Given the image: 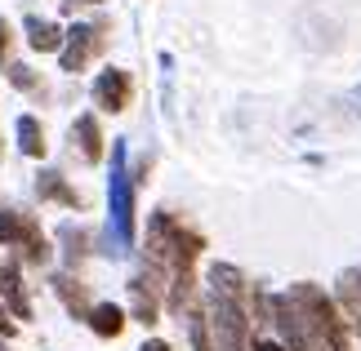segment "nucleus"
Returning a JSON list of instances; mask_svg holds the SVG:
<instances>
[{
  "instance_id": "nucleus-1",
  "label": "nucleus",
  "mask_w": 361,
  "mask_h": 351,
  "mask_svg": "<svg viewBox=\"0 0 361 351\" xmlns=\"http://www.w3.org/2000/svg\"><path fill=\"white\" fill-rule=\"evenodd\" d=\"M210 307H214L219 351H245V307L237 267H210Z\"/></svg>"
},
{
  "instance_id": "nucleus-2",
  "label": "nucleus",
  "mask_w": 361,
  "mask_h": 351,
  "mask_svg": "<svg viewBox=\"0 0 361 351\" xmlns=\"http://www.w3.org/2000/svg\"><path fill=\"white\" fill-rule=\"evenodd\" d=\"M290 302L299 307L303 329L312 333V347H317V351H353L348 329H343V320H339V312H335V302H330L322 289L299 285L295 293H290Z\"/></svg>"
},
{
  "instance_id": "nucleus-3",
  "label": "nucleus",
  "mask_w": 361,
  "mask_h": 351,
  "mask_svg": "<svg viewBox=\"0 0 361 351\" xmlns=\"http://www.w3.org/2000/svg\"><path fill=\"white\" fill-rule=\"evenodd\" d=\"M112 218H116V236L130 245L134 236V191L130 178H125V151L116 147V170H112Z\"/></svg>"
},
{
  "instance_id": "nucleus-4",
  "label": "nucleus",
  "mask_w": 361,
  "mask_h": 351,
  "mask_svg": "<svg viewBox=\"0 0 361 351\" xmlns=\"http://www.w3.org/2000/svg\"><path fill=\"white\" fill-rule=\"evenodd\" d=\"M130 94H134V85H130V72H103L99 80H94V103H99L103 111H125L130 107Z\"/></svg>"
},
{
  "instance_id": "nucleus-5",
  "label": "nucleus",
  "mask_w": 361,
  "mask_h": 351,
  "mask_svg": "<svg viewBox=\"0 0 361 351\" xmlns=\"http://www.w3.org/2000/svg\"><path fill=\"white\" fill-rule=\"evenodd\" d=\"M99 49H103V36L94 32V27H72L67 49H63V72H80V67H85Z\"/></svg>"
},
{
  "instance_id": "nucleus-6",
  "label": "nucleus",
  "mask_w": 361,
  "mask_h": 351,
  "mask_svg": "<svg viewBox=\"0 0 361 351\" xmlns=\"http://www.w3.org/2000/svg\"><path fill=\"white\" fill-rule=\"evenodd\" d=\"M0 293H5V302H9V316H18V320L32 316L27 293H23V285H18V267H0Z\"/></svg>"
},
{
  "instance_id": "nucleus-7",
  "label": "nucleus",
  "mask_w": 361,
  "mask_h": 351,
  "mask_svg": "<svg viewBox=\"0 0 361 351\" xmlns=\"http://www.w3.org/2000/svg\"><path fill=\"white\" fill-rule=\"evenodd\" d=\"M72 138L80 143V156H85V160H99L103 156V134H99V120H94V116H76Z\"/></svg>"
},
{
  "instance_id": "nucleus-8",
  "label": "nucleus",
  "mask_w": 361,
  "mask_h": 351,
  "mask_svg": "<svg viewBox=\"0 0 361 351\" xmlns=\"http://www.w3.org/2000/svg\"><path fill=\"white\" fill-rule=\"evenodd\" d=\"M130 289H134V316L143 320V325H152V320H157V289L161 285L152 276H138Z\"/></svg>"
},
{
  "instance_id": "nucleus-9",
  "label": "nucleus",
  "mask_w": 361,
  "mask_h": 351,
  "mask_svg": "<svg viewBox=\"0 0 361 351\" xmlns=\"http://www.w3.org/2000/svg\"><path fill=\"white\" fill-rule=\"evenodd\" d=\"M90 325H94V333H103V338H116V333L125 329V312L116 302H99L90 312Z\"/></svg>"
},
{
  "instance_id": "nucleus-10",
  "label": "nucleus",
  "mask_w": 361,
  "mask_h": 351,
  "mask_svg": "<svg viewBox=\"0 0 361 351\" xmlns=\"http://www.w3.org/2000/svg\"><path fill=\"white\" fill-rule=\"evenodd\" d=\"M27 40H32V49L49 53V49L63 45V32H59L54 23H45V18H27Z\"/></svg>"
},
{
  "instance_id": "nucleus-11",
  "label": "nucleus",
  "mask_w": 361,
  "mask_h": 351,
  "mask_svg": "<svg viewBox=\"0 0 361 351\" xmlns=\"http://www.w3.org/2000/svg\"><path fill=\"white\" fill-rule=\"evenodd\" d=\"M36 187H40V196H45V200H63V205H80V196L72 191V187H67V182L59 178V174H40V182H36Z\"/></svg>"
},
{
  "instance_id": "nucleus-12",
  "label": "nucleus",
  "mask_w": 361,
  "mask_h": 351,
  "mask_svg": "<svg viewBox=\"0 0 361 351\" xmlns=\"http://www.w3.org/2000/svg\"><path fill=\"white\" fill-rule=\"evenodd\" d=\"M18 143L27 156H45V134H40V120L36 116H23L18 120Z\"/></svg>"
},
{
  "instance_id": "nucleus-13",
  "label": "nucleus",
  "mask_w": 361,
  "mask_h": 351,
  "mask_svg": "<svg viewBox=\"0 0 361 351\" xmlns=\"http://www.w3.org/2000/svg\"><path fill=\"white\" fill-rule=\"evenodd\" d=\"M23 249H27V262H45L49 258V245H45V236L36 231L32 218H27V231H23Z\"/></svg>"
},
{
  "instance_id": "nucleus-14",
  "label": "nucleus",
  "mask_w": 361,
  "mask_h": 351,
  "mask_svg": "<svg viewBox=\"0 0 361 351\" xmlns=\"http://www.w3.org/2000/svg\"><path fill=\"white\" fill-rule=\"evenodd\" d=\"M59 293L67 298V307H72L76 316H85V289H80L72 276H59Z\"/></svg>"
},
{
  "instance_id": "nucleus-15",
  "label": "nucleus",
  "mask_w": 361,
  "mask_h": 351,
  "mask_svg": "<svg viewBox=\"0 0 361 351\" xmlns=\"http://www.w3.org/2000/svg\"><path fill=\"white\" fill-rule=\"evenodd\" d=\"M23 231H27V218L0 214V241H5V245H23Z\"/></svg>"
},
{
  "instance_id": "nucleus-16",
  "label": "nucleus",
  "mask_w": 361,
  "mask_h": 351,
  "mask_svg": "<svg viewBox=\"0 0 361 351\" xmlns=\"http://www.w3.org/2000/svg\"><path fill=\"white\" fill-rule=\"evenodd\" d=\"M9 80H13L18 89H40V76L32 72V67H13V72H9Z\"/></svg>"
},
{
  "instance_id": "nucleus-17",
  "label": "nucleus",
  "mask_w": 361,
  "mask_h": 351,
  "mask_svg": "<svg viewBox=\"0 0 361 351\" xmlns=\"http://www.w3.org/2000/svg\"><path fill=\"white\" fill-rule=\"evenodd\" d=\"M192 343H197V351H210V333H205V316H192Z\"/></svg>"
},
{
  "instance_id": "nucleus-18",
  "label": "nucleus",
  "mask_w": 361,
  "mask_h": 351,
  "mask_svg": "<svg viewBox=\"0 0 361 351\" xmlns=\"http://www.w3.org/2000/svg\"><path fill=\"white\" fill-rule=\"evenodd\" d=\"M9 40H13V36H9V23L0 18V63H5V53H9Z\"/></svg>"
},
{
  "instance_id": "nucleus-19",
  "label": "nucleus",
  "mask_w": 361,
  "mask_h": 351,
  "mask_svg": "<svg viewBox=\"0 0 361 351\" xmlns=\"http://www.w3.org/2000/svg\"><path fill=\"white\" fill-rule=\"evenodd\" d=\"M13 338V325H9V312H0V343Z\"/></svg>"
},
{
  "instance_id": "nucleus-20",
  "label": "nucleus",
  "mask_w": 361,
  "mask_h": 351,
  "mask_svg": "<svg viewBox=\"0 0 361 351\" xmlns=\"http://www.w3.org/2000/svg\"><path fill=\"white\" fill-rule=\"evenodd\" d=\"M255 351H286V347H281V343H268V338H259V343H255Z\"/></svg>"
},
{
  "instance_id": "nucleus-21",
  "label": "nucleus",
  "mask_w": 361,
  "mask_h": 351,
  "mask_svg": "<svg viewBox=\"0 0 361 351\" xmlns=\"http://www.w3.org/2000/svg\"><path fill=\"white\" fill-rule=\"evenodd\" d=\"M143 351H170V343H161V338H152V343H143Z\"/></svg>"
},
{
  "instance_id": "nucleus-22",
  "label": "nucleus",
  "mask_w": 361,
  "mask_h": 351,
  "mask_svg": "<svg viewBox=\"0 0 361 351\" xmlns=\"http://www.w3.org/2000/svg\"><path fill=\"white\" fill-rule=\"evenodd\" d=\"M72 5H99V0H72Z\"/></svg>"
}]
</instances>
